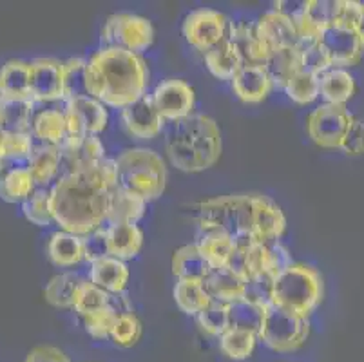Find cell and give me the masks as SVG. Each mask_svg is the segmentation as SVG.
Listing matches in <instances>:
<instances>
[{"label":"cell","instance_id":"obj_1","mask_svg":"<svg viewBox=\"0 0 364 362\" xmlns=\"http://www.w3.org/2000/svg\"><path fill=\"white\" fill-rule=\"evenodd\" d=\"M117 188V165L105 158L89 167L62 176L51 185L55 223L75 235H87L104 227L109 201Z\"/></svg>","mask_w":364,"mask_h":362},{"label":"cell","instance_id":"obj_2","mask_svg":"<svg viewBox=\"0 0 364 362\" xmlns=\"http://www.w3.org/2000/svg\"><path fill=\"white\" fill-rule=\"evenodd\" d=\"M198 225L201 232H223L236 248L254 243L279 241L287 230V218L279 205L263 194H227L200 205Z\"/></svg>","mask_w":364,"mask_h":362},{"label":"cell","instance_id":"obj_3","mask_svg":"<svg viewBox=\"0 0 364 362\" xmlns=\"http://www.w3.org/2000/svg\"><path fill=\"white\" fill-rule=\"evenodd\" d=\"M149 71L136 53L117 48L98 49L87 60L85 89L104 105L125 109L145 96Z\"/></svg>","mask_w":364,"mask_h":362},{"label":"cell","instance_id":"obj_4","mask_svg":"<svg viewBox=\"0 0 364 362\" xmlns=\"http://www.w3.org/2000/svg\"><path fill=\"white\" fill-rule=\"evenodd\" d=\"M171 164L183 172H203L221 156V132L210 116L191 115L171 122L165 134Z\"/></svg>","mask_w":364,"mask_h":362},{"label":"cell","instance_id":"obj_5","mask_svg":"<svg viewBox=\"0 0 364 362\" xmlns=\"http://www.w3.org/2000/svg\"><path fill=\"white\" fill-rule=\"evenodd\" d=\"M117 188L132 192L145 201L160 198L167 185V167L156 151L145 147L127 149L117 159Z\"/></svg>","mask_w":364,"mask_h":362},{"label":"cell","instance_id":"obj_6","mask_svg":"<svg viewBox=\"0 0 364 362\" xmlns=\"http://www.w3.org/2000/svg\"><path fill=\"white\" fill-rule=\"evenodd\" d=\"M324 297V281L316 267L294 263L274 279L272 304L309 319Z\"/></svg>","mask_w":364,"mask_h":362},{"label":"cell","instance_id":"obj_7","mask_svg":"<svg viewBox=\"0 0 364 362\" xmlns=\"http://www.w3.org/2000/svg\"><path fill=\"white\" fill-rule=\"evenodd\" d=\"M309 319L290 314L276 304L264 308V319L257 339H261L264 346L270 350L279 351V353L296 351L304 346V343L309 341Z\"/></svg>","mask_w":364,"mask_h":362},{"label":"cell","instance_id":"obj_8","mask_svg":"<svg viewBox=\"0 0 364 362\" xmlns=\"http://www.w3.org/2000/svg\"><path fill=\"white\" fill-rule=\"evenodd\" d=\"M154 42V28L147 18L132 13H114L102 29L104 48L125 49L131 53L147 51Z\"/></svg>","mask_w":364,"mask_h":362},{"label":"cell","instance_id":"obj_9","mask_svg":"<svg viewBox=\"0 0 364 362\" xmlns=\"http://www.w3.org/2000/svg\"><path fill=\"white\" fill-rule=\"evenodd\" d=\"M355 116L350 115L346 105L323 104L314 109L306 122L309 136L316 145L323 149H341L348 134Z\"/></svg>","mask_w":364,"mask_h":362},{"label":"cell","instance_id":"obj_10","mask_svg":"<svg viewBox=\"0 0 364 362\" xmlns=\"http://www.w3.org/2000/svg\"><path fill=\"white\" fill-rule=\"evenodd\" d=\"M230 22L227 16L214 9H196L183 20V36L188 44L205 55L228 38Z\"/></svg>","mask_w":364,"mask_h":362},{"label":"cell","instance_id":"obj_11","mask_svg":"<svg viewBox=\"0 0 364 362\" xmlns=\"http://www.w3.org/2000/svg\"><path fill=\"white\" fill-rule=\"evenodd\" d=\"M64 116L68 132L73 136H98L109 122L105 105L89 95L68 100Z\"/></svg>","mask_w":364,"mask_h":362},{"label":"cell","instance_id":"obj_12","mask_svg":"<svg viewBox=\"0 0 364 362\" xmlns=\"http://www.w3.org/2000/svg\"><path fill=\"white\" fill-rule=\"evenodd\" d=\"M321 44L328 51L333 69L353 68L364 56V42L355 26L333 24L321 33Z\"/></svg>","mask_w":364,"mask_h":362},{"label":"cell","instance_id":"obj_13","mask_svg":"<svg viewBox=\"0 0 364 362\" xmlns=\"http://www.w3.org/2000/svg\"><path fill=\"white\" fill-rule=\"evenodd\" d=\"M152 102L165 122H176L194 115L196 95L194 89L180 78H167L156 85Z\"/></svg>","mask_w":364,"mask_h":362},{"label":"cell","instance_id":"obj_14","mask_svg":"<svg viewBox=\"0 0 364 362\" xmlns=\"http://www.w3.org/2000/svg\"><path fill=\"white\" fill-rule=\"evenodd\" d=\"M58 151H60V174H58V178L82 167L98 164V161L107 158L98 136L68 134V138L58 145Z\"/></svg>","mask_w":364,"mask_h":362},{"label":"cell","instance_id":"obj_15","mask_svg":"<svg viewBox=\"0 0 364 362\" xmlns=\"http://www.w3.org/2000/svg\"><path fill=\"white\" fill-rule=\"evenodd\" d=\"M29 65L33 102L64 100V62L56 58H35Z\"/></svg>","mask_w":364,"mask_h":362},{"label":"cell","instance_id":"obj_16","mask_svg":"<svg viewBox=\"0 0 364 362\" xmlns=\"http://www.w3.org/2000/svg\"><path fill=\"white\" fill-rule=\"evenodd\" d=\"M122 122L129 134L138 139L156 138L165 125V119L158 112L151 95H145L138 102L122 109Z\"/></svg>","mask_w":364,"mask_h":362},{"label":"cell","instance_id":"obj_17","mask_svg":"<svg viewBox=\"0 0 364 362\" xmlns=\"http://www.w3.org/2000/svg\"><path fill=\"white\" fill-rule=\"evenodd\" d=\"M257 33L270 51L277 49H292L299 44L296 26L287 15L279 11H268L256 22Z\"/></svg>","mask_w":364,"mask_h":362},{"label":"cell","instance_id":"obj_18","mask_svg":"<svg viewBox=\"0 0 364 362\" xmlns=\"http://www.w3.org/2000/svg\"><path fill=\"white\" fill-rule=\"evenodd\" d=\"M228 42L234 46L243 65H264L270 55V49L257 33V26L250 22H236L230 26Z\"/></svg>","mask_w":364,"mask_h":362},{"label":"cell","instance_id":"obj_19","mask_svg":"<svg viewBox=\"0 0 364 362\" xmlns=\"http://www.w3.org/2000/svg\"><path fill=\"white\" fill-rule=\"evenodd\" d=\"M230 84L237 98L245 104H259L274 89L272 80L263 65H241Z\"/></svg>","mask_w":364,"mask_h":362},{"label":"cell","instance_id":"obj_20","mask_svg":"<svg viewBox=\"0 0 364 362\" xmlns=\"http://www.w3.org/2000/svg\"><path fill=\"white\" fill-rule=\"evenodd\" d=\"M26 167L36 188H51L49 185L56 181L60 174V151L53 145L35 144Z\"/></svg>","mask_w":364,"mask_h":362},{"label":"cell","instance_id":"obj_21","mask_svg":"<svg viewBox=\"0 0 364 362\" xmlns=\"http://www.w3.org/2000/svg\"><path fill=\"white\" fill-rule=\"evenodd\" d=\"M203 287L213 301L230 304L245 297L247 279L227 267L216 268V270L207 275V279L203 281Z\"/></svg>","mask_w":364,"mask_h":362},{"label":"cell","instance_id":"obj_22","mask_svg":"<svg viewBox=\"0 0 364 362\" xmlns=\"http://www.w3.org/2000/svg\"><path fill=\"white\" fill-rule=\"evenodd\" d=\"M263 68L267 69L274 87L284 91L294 76L303 71V53L297 48L270 51Z\"/></svg>","mask_w":364,"mask_h":362},{"label":"cell","instance_id":"obj_23","mask_svg":"<svg viewBox=\"0 0 364 362\" xmlns=\"http://www.w3.org/2000/svg\"><path fill=\"white\" fill-rule=\"evenodd\" d=\"M0 84L9 102L31 98V65L24 60H9L0 69Z\"/></svg>","mask_w":364,"mask_h":362},{"label":"cell","instance_id":"obj_24","mask_svg":"<svg viewBox=\"0 0 364 362\" xmlns=\"http://www.w3.org/2000/svg\"><path fill=\"white\" fill-rule=\"evenodd\" d=\"M89 281L100 287L102 290L109 292V294L124 292L129 281V268L125 261L109 255V257L98 259V261L91 263Z\"/></svg>","mask_w":364,"mask_h":362},{"label":"cell","instance_id":"obj_25","mask_svg":"<svg viewBox=\"0 0 364 362\" xmlns=\"http://www.w3.org/2000/svg\"><path fill=\"white\" fill-rule=\"evenodd\" d=\"M109 255L120 261L136 257L144 247V232L134 223L107 225Z\"/></svg>","mask_w":364,"mask_h":362},{"label":"cell","instance_id":"obj_26","mask_svg":"<svg viewBox=\"0 0 364 362\" xmlns=\"http://www.w3.org/2000/svg\"><path fill=\"white\" fill-rule=\"evenodd\" d=\"M145 201L140 196L132 194V192L114 188L109 201V211L105 223L107 225H124L134 223L136 225L145 214Z\"/></svg>","mask_w":364,"mask_h":362},{"label":"cell","instance_id":"obj_27","mask_svg":"<svg viewBox=\"0 0 364 362\" xmlns=\"http://www.w3.org/2000/svg\"><path fill=\"white\" fill-rule=\"evenodd\" d=\"M48 255L56 267L69 268L84 261V239L71 232L58 230L49 238Z\"/></svg>","mask_w":364,"mask_h":362},{"label":"cell","instance_id":"obj_28","mask_svg":"<svg viewBox=\"0 0 364 362\" xmlns=\"http://www.w3.org/2000/svg\"><path fill=\"white\" fill-rule=\"evenodd\" d=\"M357 85L346 69H330L319 78V96L324 104L346 105L355 96Z\"/></svg>","mask_w":364,"mask_h":362},{"label":"cell","instance_id":"obj_29","mask_svg":"<svg viewBox=\"0 0 364 362\" xmlns=\"http://www.w3.org/2000/svg\"><path fill=\"white\" fill-rule=\"evenodd\" d=\"M172 274L176 275L178 281L180 279H187V281H205L207 275L213 272V268L208 267L203 255L198 250V245H185L180 247L171 261Z\"/></svg>","mask_w":364,"mask_h":362},{"label":"cell","instance_id":"obj_30","mask_svg":"<svg viewBox=\"0 0 364 362\" xmlns=\"http://www.w3.org/2000/svg\"><path fill=\"white\" fill-rule=\"evenodd\" d=\"M31 134L35 136L41 144L58 145L68 138V122H65L64 111H56V109H46L35 116L33 122Z\"/></svg>","mask_w":364,"mask_h":362},{"label":"cell","instance_id":"obj_31","mask_svg":"<svg viewBox=\"0 0 364 362\" xmlns=\"http://www.w3.org/2000/svg\"><path fill=\"white\" fill-rule=\"evenodd\" d=\"M35 104L33 100L24 102H9L0 109V131L16 132V134H31L35 122Z\"/></svg>","mask_w":364,"mask_h":362},{"label":"cell","instance_id":"obj_32","mask_svg":"<svg viewBox=\"0 0 364 362\" xmlns=\"http://www.w3.org/2000/svg\"><path fill=\"white\" fill-rule=\"evenodd\" d=\"M198 250L203 255L208 267L225 268L234 254V241L230 235L223 232H203V235L198 241Z\"/></svg>","mask_w":364,"mask_h":362},{"label":"cell","instance_id":"obj_33","mask_svg":"<svg viewBox=\"0 0 364 362\" xmlns=\"http://www.w3.org/2000/svg\"><path fill=\"white\" fill-rule=\"evenodd\" d=\"M35 188L36 185L28 167L9 169L0 174V199H4L6 203H24Z\"/></svg>","mask_w":364,"mask_h":362},{"label":"cell","instance_id":"obj_34","mask_svg":"<svg viewBox=\"0 0 364 362\" xmlns=\"http://www.w3.org/2000/svg\"><path fill=\"white\" fill-rule=\"evenodd\" d=\"M203 56L208 71L220 80H232L236 73L241 69V65H243L240 55L234 49V46L228 42V38L221 42L220 46L210 49V51L205 53Z\"/></svg>","mask_w":364,"mask_h":362},{"label":"cell","instance_id":"obj_35","mask_svg":"<svg viewBox=\"0 0 364 362\" xmlns=\"http://www.w3.org/2000/svg\"><path fill=\"white\" fill-rule=\"evenodd\" d=\"M174 301L183 314L196 317L200 312L210 304V295L203 287V281H187L180 279L174 287Z\"/></svg>","mask_w":364,"mask_h":362},{"label":"cell","instance_id":"obj_36","mask_svg":"<svg viewBox=\"0 0 364 362\" xmlns=\"http://www.w3.org/2000/svg\"><path fill=\"white\" fill-rule=\"evenodd\" d=\"M82 277L75 272H64L51 279L46 287V301L55 308H73V299Z\"/></svg>","mask_w":364,"mask_h":362},{"label":"cell","instance_id":"obj_37","mask_svg":"<svg viewBox=\"0 0 364 362\" xmlns=\"http://www.w3.org/2000/svg\"><path fill=\"white\" fill-rule=\"evenodd\" d=\"M256 343L257 334L241 330V328H228L220 337L221 351L232 361H245V358L252 357Z\"/></svg>","mask_w":364,"mask_h":362},{"label":"cell","instance_id":"obj_38","mask_svg":"<svg viewBox=\"0 0 364 362\" xmlns=\"http://www.w3.org/2000/svg\"><path fill=\"white\" fill-rule=\"evenodd\" d=\"M105 307H109V292L102 290L89 279H82V283L78 284L75 292V299H73V308H75L76 314L84 317V315L92 314V312Z\"/></svg>","mask_w":364,"mask_h":362},{"label":"cell","instance_id":"obj_39","mask_svg":"<svg viewBox=\"0 0 364 362\" xmlns=\"http://www.w3.org/2000/svg\"><path fill=\"white\" fill-rule=\"evenodd\" d=\"M230 310V328H241V330L259 334V328L264 319V308L254 304L247 299H240L228 304Z\"/></svg>","mask_w":364,"mask_h":362},{"label":"cell","instance_id":"obj_40","mask_svg":"<svg viewBox=\"0 0 364 362\" xmlns=\"http://www.w3.org/2000/svg\"><path fill=\"white\" fill-rule=\"evenodd\" d=\"M22 212L28 221L38 227L55 223L51 212V188H35V192L22 203Z\"/></svg>","mask_w":364,"mask_h":362},{"label":"cell","instance_id":"obj_41","mask_svg":"<svg viewBox=\"0 0 364 362\" xmlns=\"http://www.w3.org/2000/svg\"><path fill=\"white\" fill-rule=\"evenodd\" d=\"M35 149L31 134H16V132H2L0 134V151L6 164H28L29 156ZM11 169V167H9Z\"/></svg>","mask_w":364,"mask_h":362},{"label":"cell","instance_id":"obj_42","mask_svg":"<svg viewBox=\"0 0 364 362\" xmlns=\"http://www.w3.org/2000/svg\"><path fill=\"white\" fill-rule=\"evenodd\" d=\"M346 0H306V15L314 24L324 31L330 26L337 24L344 13Z\"/></svg>","mask_w":364,"mask_h":362},{"label":"cell","instance_id":"obj_43","mask_svg":"<svg viewBox=\"0 0 364 362\" xmlns=\"http://www.w3.org/2000/svg\"><path fill=\"white\" fill-rule=\"evenodd\" d=\"M196 319L201 330L207 335H213V337H221L230 328L228 304L220 303V301H210V304L203 312H200Z\"/></svg>","mask_w":364,"mask_h":362},{"label":"cell","instance_id":"obj_44","mask_svg":"<svg viewBox=\"0 0 364 362\" xmlns=\"http://www.w3.org/2000/svg\"><path fill=\"white\" fill-rule=\"evenodd\" d=\"M85 69H87V60L78 58V56L64 62V102L87 95Z\"/></svg>","mask_w":364,"mask_h":362},{"label":"cell","instance_id":"obj_45","mask_svg":"<svg viewBox=\"0 0 364 362\" xmlns=\"http://www.w3.org/2000/svg\"><path fill=\"white\" fill-rule=\"evenodd\" d=\"M284 92L297 105H309L319 98V76L301 71L292 78Z\"/></svg>","mask_w":364,"mask_h":362},{"label":"cell","instance_id":"obj_46","mask_svg":"<svg viewBox=\"0 0 364 362\" xmlns=\"http://www.w3.org/2000/svg\"><path fill=\"white\" fill-rule=\"evenodd\" d=\"M144 326L141 321L134 314L118 315L117 323L112 326L111 341L120 348H132L141 339Z\"/></svg>","mask_w":364,"mask_h":362},{"label":"cell","instance_id":"obj_47","mask_svg":"<svg viewBox=\"0 0 364 362\" xmlns=\"http://www.w3.org/2000/svg\"><path fill=\"white\" fill-rule=\"evenodd\" d=\"M240 250L241 254H243V277L247 279V281L248 279L257 277V275L261 274H270V272H268L267 243H254L248 248H240Z\"/></svg>","mask_w":364,"mask_h":362},{"label":"cell","instance_id":"obj_48","mask_svg":"<svg viewBox=\"0 0 364 362\" xmlns=\"http://www.w3.org/2000/svg\"><path fill=\"white\" fill-rule=\"evenodd\" d=\"M274 279L276 277L270 274H261L257 277L248 279L243 299L263 308L270 307L274 297Z\"/></svg>","mask_w":364,"mask_h":362},{"label":"cell","instance_id":"obj_49","mask_svg":"<svg viewBox=\"0 0 364 362\" xmlns=\"http://www.w3.org/2000/svg\"><path fill=\"white\" fill-rule=\"evenodd\" d=\"M118 315L109 307L100 308V310L92 312V314L84 315V328L91 337L95 339H107L111 337V331L114 323H117Z\"/></svg>","mask_w":364,"mask_h":362},{"label":"cell","instance_id":"obj_50","mask_svg":"<svg viewBox=\"0 0 364 362\" xmlns=\"http://www.w3.org/2000/svg\"><path fill=\"white\" fill-rule=\"evenodd\" d=\"M303 53V71L310 73V75L323 76L324 73H328L330 69H333L332 58H330L328 51L323 48L321 42L314 44L312 48L304 49Z\"/></svg>","mask_w":364,"mask_h":362},{"label":"cell","instance_id":"obj_51","mask_svg":"<svg viewBox=\"0 0 364 362\" xmlns=\"http://www.w3.org/2000/svg\"><path fill=\"white\" fill-rule=\"evenodd\" d=\"M84 261L89 265L98 261V259L109 257V241H107V227H102L91 234L84 235Z\"/></svg>","mask_w":364,"mask_h":362},{"label":"cell","instance_id":"obj_52","mask_svg":"<svg viewBox=\"0 0 364 362\" xmlns=\"http://www.w3.org/2000/svg\"><path fill=\"white\" fill-rule=\"evenodd\" d=\"M296 261L292 259V254H290V250L283 243H279V241L268 243V272L274 277L287 270Z\"/></svg>","mask_w":364,"mask_h":362},{"label":"cell","instance_id":"obj_53","mask_svg":"<svg viewBox=\"0 0 364 362\" xmlns=\"http://www.w3.org/2000/svg\"><path fill=\"white\" fill-rule=\"evenodd\" d=\"M341 151L346 156H360L364 154V122L359 118H353L352 127L344 138Z\"/></svg>","mask_w":364,"mask_h":362},{"label":"cell","instance_id":"obj_54","mask_svg":"<svg viewBox=\"0 0 364 362\" xmlns=\"http://www.w3.org/2000/svg\"><path fill=\"white\" fill-rule=\"evenodd\" d=\"M24 362H71L68 358V355L56 346H49V344H44V346H36L33 348L28 353Z\"/></svg>","mask_w":364,"mask_h":362},{"label":"cell","instance_id":"obj_55","mask_svg":"<svg viewBox=\"0 0 364 362\" xmlns=\"http://www.w3.org/2000/svg\"><path fill=\"white\" fill-rule=\"evenodd\" d=\"M109 308L117 315L125 314H134L132 312V303L129 299L127 292H117V294H109Z\"/></svg>","mask_w":364,"mask_h":362},{"label":"cell","instance_id":"obj_56","mask_svg":"<svg viewBox=\"0 0 364 362\" xmlns=\"http://www.w3.org/2000/svg\"><path fill=\"white\" fill-rule=\"evenodd\" d=\"M357 33H359L360 40H363V42H364V4H360L359 20H357Z\"/></svg>","mask_w":364,"mask_h":362},{"label":"cell","instance_id":"obj_57","mask_svg":"<svg viewBox=\"0 0 364 362\" xmlns=\"http://www.w3.org/2000/svg\"><path fill=\"white\" fill-rule=\"evenodd\" d=\"M4 104H6V92L4 89H2V84H0V109L4 107Z\"/></svg>","mask_w":364,"mask_h":362}]
</instances>
